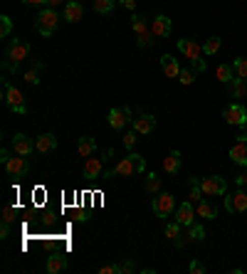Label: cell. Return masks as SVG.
<instances>
[{
  "mask_svg": "<svg viewBox=\"0 0 247 274\" xmlns=\"http://www.w3.org/2000/svg\"><path fill=\"white\" fill-rule=\"evenodd\" d=\"M25 81H30V84H37V72L35 69H30V72H25Z\"/></svg>",
  "mask_w": 247,
  "mask_h": 274,
  "instance_id": "43",
  "label": "cell"
},
{
  "mask_svg": "<svg viewBox=\"0 0 247 274\" xmlns=\"http://www.w3.org/2000/svg\"><path fill=\"white\" fill-rule=\"evenodd\" d=\"M57 25H60V17H57V10H54V8H45V10L37 15V20H35V28H37V33L45 35V37L54 35Z\"/></svg>",
  "mask_w": 247,
  "mask_h": 274,
  "instance_id": "4",
  "label": "cell"
},
{
  "mask_svg": "<svg viewBox=\"0 0 247 274\" xmlns=\"http://www.w3.org/2000/svg\"><path fill=\"white\" fill-rule=\"evenodd\" d=\"M188 188H190V198H193V203H200V200H203L200 178H188Z\"/></svg>",
  "mask_w": 247,
  "mask_h": 274,
  "instance_id": "30",
  "label": "cell"
},
{
  "mask_svg": "<svg viewBox=\"0 0 247 274\" xmlns=\"http://www.w3.org/2000/svg\"><path fill=\"white\" fill-rule=\"evenodd\" d=\"M200 188L205 198H213V195H225L228 193V183L225 178L220 176H210V178H200Z\"/></svg>",
  "mask_w": 247,
  "mask_h": 274,
  "instance_id": "7",
  "label": "cell"
},
{
  "mask_svg": "<svg viewBox=\"0 0 247 274\" xmlns=\"http://www.w3.org/2000/svg\"><path fill=\"white\" fill-rule=\"evenodd\" d=\"M133 129L139 131V133H151V131L156 129V119L151 114H141L139 119H133Z\"/></svg>",
  "mask_w": 247,
  "mask_h": 274,
  "instance_id": "20",
  "label": "cell"
},
{
  "mask_svg": "<svg viewBox=\"0 0 247 274\" xmlns=\"http://www.w3.org/2000/svg\"><path fill=\"white\" fill-rule=\"evenodd\" d=\"M10 158H13V156H10V151H8V148H3V151H0V161H3V163H8Z\"/></svg>",
  "mask_w": 247,
  "mask_h": 274,
  "instance_id": "45",
  "label": "cell"
},
{
  "mask_svg": "<svg viewBox=\"0 0 247 274\" xmlns=\"http://www.w3.org/2000/svg\"><path fill=\"white\" fill-rule=\"evenodd\" d=\"M13 148H15V153H20V156H33L35 144L25 136V133H15V139H13Z\"/></svg>",
  "mask_w": 247,
  "mask_h": 274,
  "instance_id": "16",
  "label": "cell"
},
{
  "mask_svg": "<svg viewBox=\"0 0 247 274\" xmlns=\"http://www.w3.org/2000/svg\"><path fill=\"white\" fill-rule=\"evenodd\" d=\"M153 215L156 217H168V215H173V210H176V200H173V195L171 193H158L153 198Z\"/></svg>",
  "mask_w": 247,
  "mask_h": 274,
  "instance_id": "8",
  "label": "cell"
},
{
  "mask_svg": "<svg viewBox=\"0 0 247 274\" xmlns=\"http://www.w3.org/2000/svg\"><path fill=\"white\" fill-rule=\"evenodd\" d=\"M161 67H163L166 77L178 79V74H181V65H178V60H173V54H163V57H161Z\"/></svg>",
  "mask_w": 247,
  "mask_h": 274,
  "instance_id": "19",
  "label": "cell"
},
{
  "mask_svg": "<svg viewBox=\"0 0 247 274\" xmlns=\"http://www.w3.org/2000/svg\"><path fill=\"white\" fill-rule=\"evenodd\" d=\"M133 269H136V267H133V262H131V259H126V262L121 264V274H131Z\"/></svg>",
  "mask_w": 247,
  "mask_h": 274,
  "instance_id": "41",
  "label": "cell"
},
{
  "mask_svg": "<svg viewBox=\"0 0 247 274\" xmlns=\"http://www.w3.org/2000/svg\"><path fill=\"white\" fill-rule=\"evenodd\" d=\"M146 190L148 193H158L161 190V178L156 176V173H148L146 176Z\"/></svg>",
  "mask_w": 247,
  "mask_h": 274,
  "instance_id": "32",
  "label": "cell"
},
{
  "mask_svg": "<svg viewBox=\"0 0 247 274\" xmlns=\"http://www.w3.org/2000/svg\"><path fill=\"white\" fill-rule=\"evenodd\" d=\"M30 54V45L28 42H22V40H15L10 47H8V60H5V69L8 72H17V67L20 62L25 60Z\"/></svg>",
  "mask_w": 247,
  "mask_h": 274,
  "instance_id": "3",
  "label": "cell"
},
{
  "mask_svg": "<svg viewBox=\"0 0 247 274\" xmlns=\"http://www.w3.org/2000/svg\"><path fill=\"white\" fill-rule=\"evenodd\" d=\"M121 272V264H106V267H99V274H119Z\"/></svg>",
  "mask_w": 247,
  "mask_h": 274,
  "instance_id": "39",
  "label": "cell"
},
{
  "mask_svg": "<svg viewBox=\"0 0 247 274\" xmlns=\"http://www.w3.org/2000/svg\"><path fill=\"white\" fill-rule=\"evenodd\" d=\"M77 151H79V156L89 158V156H94V151H97V141H94L92 136H82V139H79V146H77Z\"/></svg>",
  "mask_w": 247,
  "mask_h": 274,
  "instance_id": "24",
  "label": "cell"
},
{
  "mask_svg": "<svg viewBox=\"0 0 247 274\" xmlns=\"http://www.w3.org/2000/svg\"><path fill=\"white\" fill-rule=\"evenodd\" d=\"M8 237H10V225L3 223V225H0V240H8Z\"/></svg>",
  "mask_w": 247,
  "mask_h": 274,
  "instance_id": "42",
  "label": "cell"
},
{
  "mask_svg": "<svg viewBox=\"0 0 247 274\" xmlns=\"http://www.w3.org/2000/svg\"><path fill=\"white\" fill-rule=\"evenodd\" d=\"M3 223H8V225L15 223V208H13V205H5V208H3Z\"/></svg>",
  "mask_w": 247,
  "mask_h": 274,
  "instance_id": "38",
  "label": "cell"
},
{
  "mask_svg": "<svg viewBox=\"0 0 247 274\" xmlns=\"http://www.w3.org/2000/svg\"><path fill=\"white\" fill-rule=\"evenodd\" d=\"M171 28H173V20L168 15H156L153 22H151V33L156 37H168L171 35Z\"/></svg>",
  "mask_w": 247,
  "mask_h": 274,
  "instance_id": "14",
  "label": "cell"
},
{
  "mask_svg": "<svg viewBox=\"0 0 247 274\" xmlns=\"http://www.w3.org/2000/svg\"><path fill=\"white\" fill-rule=\"evenodd\" d=\"M181 223H178V220H176V223H171V225H166V237H171V240L176 242V244H178V247H181L183 242H181Z\"/></svg>",
  "mask_w": 247,
  "mask_h": 274,
  "instance_id": "29",
  "label": "cell"
},
{
  "mask_svg": "<svg viewBox=\"0 0 247 274\" xmlns=\"http://www.w3.org/2000/svg\"><path fill=\"white\" fill-rule=\"evenodd\" d=\"M223 119H225L230 126H240V129H245L247 126V109L242 106V104H230V106H225Z\"/></svg>",
  "mask_w": 247,
  "mask_h": 274,
  "instance_id": "9",
  "label": "cell"
},
{
  "mask_svg": "<svg viewBox=\"0 0 247 274\" xmlns=\"http://www.w3.org/2000/svg\"><path fill=\"white\" fill-rule=\"evenodd\" d=\"M196 215H198V212L193 210V205H190V203H181V205L176 208V220H178L183 227L193 225V217H196Z\"/></svg>",
  "mask_w": 247,
  "mask_h": 274,
  "instance_id": "15",
  "label": "cell"
},
{
  "mask_svg": "<svg viewBox=\"0 0 247 274\" xmlns=\"http://www.w3.org/2000/svg\"><path fill=\"white\" fill-rule=\"evenodd\" d=\"M237 141H245V144H247V126H245V129H242V131H240V136H237Z\"/></svg>",
  "mask_w": 247,
  "mask_h": 274,
  "instance_id": "48",
  "label": "cell"
},
{
  "mask_svg": "<svg viewBox=\"0 0 247 274\" xmlns=\"http://www.w3.org/2000/svg\"><path fill=\"white\" fill-rule=\"evenodd\" d=\"M237 185H240V188H247V171L237 176Z\"/></svg>",
  "mask_w": 247,
  "mask_h": 274,
  "instance_id": "44",
  "label": "cell"
},
{
  "mask_svg": "<svg viewBox=\"0 0 247 274\" xmlns=\"http://www.w3.org/2000/svg\"><path fill=\"white\" fill-rule=\"evenodd\" d=\"M101 171H104V158H87V163H84V178L87 180L99 178Z\"/></svg>",
  "mask_w": 247,
  "mask_h": 274,
  "instance_id": "18",
  "label": "cell"
},
{
  "mask_svg": "<svg viewBox=\"0 0 247 274\" xmlns=\"http://www.w3.org/2000/svg\"><path fill=\"white\" fill-rule=\"evenodd\" d=\"M178 79H181V84H193L196 81V69H181V74H178Z\"/></svg>",
  "mask_w": 247,
  "mask_h": 274,
  "instance_id": "37",
  "label": "cell"
},
{
  "mask_svg": "<svg viewBox=\"0 0 247 274\" xmlns=\"http://www.w3.org/2000/svg\"><path fill=\"white\" fill-rule=\"evenodd\" d=\"M163 171L166 173H178L181 171V151H171L168 156L163 158Z\"/></svg>",
  "mask_w": 247,
  "mask_h": 274,
  "instance_id": "22",
  "label": "cell"
},
{
  "mask_svg": "<svg viewBox=\"0 0 247 274\" xmlns=\"http://www.w3.org/2000/svg\"><path fill=\"white\" fill-rule=\"evenodd\" d=\"M178 49L190 60V65L196 72H205V62H203V47L196 40H178Z\"/></svg>",
  "mask_w": 247,
  "mask_h": 274,
  "instance_id": "2",
  "label": "cell"
},
{
  "mask_svg": "<svg viewBox=\"0 0 247 274\" xmlns=\"http://www.w3.org/2000/svg\"><path fill=\"white\" fill-rule=\"evenodd\" d=\"M60 3H62V0H47V5H49V8H57Z\"/></svg>",
  "mask_w": 247,
  "mask_h": 274,
  "instance_id": "49",
  "label": "cell"
},
{
  "mask_svg": "<svg viewBox=\"0 0 247 274\" xmlns=\"http://www.w3.org/2000/svg\"><path fill=\"white\" fill-rule=\"evenodd\" d=\"M13 33V20L8 15L0 17V37H8V35Z\"/></svg>",
  "mask_w": 247,
  "mask_h": 274,
  "instance_id": "34",
  "label": "cell"
},
{
  "mask_svg": "<svg viewBox=\"0 0 247 274\" xmlns=\"http://www.w3.org/2000/svg\"><path fill=\"white\" fill-rule=\"evenodd\" d=\"M3 89H5V104H8V109H13L15 114H25L28 112V104H25V97H22V92L13 87L8 79H3Z\"/></svg>",
  "mask_w": 247,
  "mask_h": 274,
  "instance_id": "6",
  "label": "cell"
},
{
  "mask_svg": "<svg viewBox=\"0 0 247 274\" xmlns=\"http://www.w3.org/2000/svg\"><path fill=\"white\" fill-rule=\"evenodd\" d=\"M136 141H139V131L131 129L126 136H124V146H126V151H133V146H136Z\"/></svg>",
  "mask_w": 247,
  "mask_h": 274,
  "instance_id": "36",
  "label": "cell"
},
{
  "mask_svg": "<svg viewBox=\"0 0 247 274\" xmlns=\"http://www.w3.org/2000/svg\"><path fill=\"white\" fill-rule=\"evenodd\" d=\"M84 17V8L79 0H69L65 5V20L67 22H79Z\"/></svg>",
  "mask_w": 247,
  "mask_h": 274,
  "instance_id": "17",
  "label": "cell"
},
{
  "mask_svg": "<svg viewBox=\"0 0 247 274\" xmlns=\"http://www.w3.org/2000/svg\"><path fill=\"white\" fill-rule=\"evenodd\" d=\"M25 5H37V8H42V5H47V0H22Z\"/></svg>",
  "mask_w": 247,
  "mask_h": 274,
  "instance_id": "46",
  "label": "cell"
},
{
  "mask_svg": "<svg viewBox=\"0 0 247 274\" xmlns=\"http://www.w3.org/2000/svg\"><path fill=\"white\" fill-rule=\"evenodd\" d=\"M220 47H223V40H220L217 35H213L210 40H205V45H203V54L213 57V54H217V52H220Z\"/></svg>",
  "mask_w": 247,
  "mask_h": 274,
  "instance_id": "27",
  "label": "cell"
},
{
  "mask_svg": "<svg viewBox=\"0 0 247 274\" xmlns=\"http://www.w3.org/2000/svg\"><path fill=\"white\" fill-rule=\"evenodd\" d=\"M5 171H8V173H10L13 178H22L25 173H28V171H30V163H28V156H20V153H17V158L13 156L10 161L5 163Z\"/></svg>",
  "mask_w": 247,
  "mask_h": 274,
  "instance_id": "11",
  "label": "cell"
},
{
  "mask_svg": "<svg viewBox=\"0 0 247 274\" xmlns=\"http://www.w3.org/2000/svg\"><path fill=\"white\" fill-rule=\"evenodd\" d=\"M121 5L129 8V10H133V8H136V0H121Z\"/></svg>",
  "mask_w": 247,
  "mask_h": 274,
  "instance_id": "47",
  "label": "cell"
},
{
  "mask_svg": "<svg viewBox=\"0 0 247 274\" xmlns=\"http://www.w3.org/2000/svg\"><path fill=\"white\" fill-rule=\"evenodd\" d=\"M196 212H198V217H205V220H215V217H217V208H215L210 200H205V198L198 203Z\"/></svg>",
  "mask_w": 247,
  "mask_h": 274,
  "instance_id": "23",
  "label": "cell"
},
{
  "mask_svg": "<svg viewBox=\"0 0 247 274\" xmlns=\"http://www.w3.org/2000/svg\"><path fill=\"white\" fill-rule=\"evenodd\" d=\"M225 208L228 212H247V193L240 188L237 193H232L225 198Z\"/></svg>",
  "mask_w": 247,
  "mask_h": 274,
  "instance_id": "12",
  "label": "cell"
},
{
  "mask_svg": "<svg viewBox=\"0 0 247 274\" xmlns=\"http://www.w3.org/2000/svg\"><path fill=\"white\" fill-rule=\"evenodd\" d=\"M188 269H190L193 274H203L205 272V264H203V262H190V267H188Z\"/></svg>",
  "mask_w": 247,
  "mask_h": 274,
  "instance_id": "40",
  "label": "cell"
},
{
  "mask_svg": "<svg viewBox=\"0 0 247 274\" xmlns=\"http://www.w3.org/2000/svg\"><path fill=\"white\" fill-rule=\"evenodd\" d=\"M131 28H133V35H136V45H139V47H148V45L153 42V37H156V35L151 33V22H148L144 15H133Z\"/></svg>",
  "mask_w": 247,
  "mask_h": 274,
  "instance_id": "5",
  "label": "cell"
},
{
  "mask_svg": "<svg viewBox=\"0 0 247 274\" xmlns=\"http://www.w3.org/2000/svg\"><path fill=\"white\" fill-rule=\"evenodd\" d=\"M230 158H232V163H237V166H247V144H245V141L232 144Z\"/></svg>",
  "mask_w": 247,
  "mask_h": 274,
  "instance_id": "21",
  "label": "cell"
},
{
  "mask_svg": "<svg viewBox=\"0 0 247 274\" xmlns=\"http://www.w3.org/2000/svg\"><path fill=\"white\" fill-rule=\"evenodd\" d=\"M188 237H190V240H198V242H200L203 237H205V230L193 223V225H188Z\"/></svg>",
  "mask_w": 247,
  "mask_h": 274,
  "instance_id": "35",
  "label": "cell"
},
{
  "mask_svg": "<svg viewBox=\"0 0 247 274\" xmlns=\"http://www.w3.org/2000/svg\"><path fill=\"white\" fill-rule=\"evenodd\" d=\"M57 148V136L54 133H40L37 139H35V151L40 153V156H47Z\"/></svg>",
  "mask_w": 247,
  "mask_h": 274,
  "instance_id": "13",
  "label": "cell"
},
{
  "mask_svg": "<svg viewBox=\"0 0 247 274\" xmlns=\"http://www.w3.org/2000/svg\"><path fill=\"white\" fill-rule=\"evenodd\" d=\"M67 269V257L65 255H52L47 259V272L49 274H57V272H65Z\"/></svg>",
  "mask_w": 247,
  "mask_h": 274,
  "instance_id": "25",
  "label": "cell"
},
{
  "mask_svg": "<svg viewBox=\"0 0 247 274\" xmlns=\"http://www.w3.org/2000/svg\"><path fill=\"white\" fill-rule=\"evenodd\" d=\"M114 3L116 0H94L92 5H94V13H99V15H109V13L114 10Z\"/></svg>",
  "mask_w": 247,
  "mask_h": 274,
  "instance_id": "31",
  "label": "cell"
},
{
  "mask_svg": "<svg viewBox=\"0 0 247 274\" xmlns=\"http://www.w3.org/2000/svg\"><path fill=\"white\" fill-rule=\"evenodd\" d=\"M129 121H133V119H131V109H129V106H116V109H112V112H109V126H112L114 131L124 129Z\"/></svg>",
  "mask_w": 247,
  "mask_h": 274,
  "instance_id": "10",
  "label": "cell"
},
{
  "mask_svg": "<svg viewBox=\"0 0 247 274\" xmlns=\"http://www.w3.org/2000/svg\"><path fill=\"white\" fill-rule=\"evenodd\" d=\"M232 67H235V74H237V77L247 79V60H245V57H237V60H232Z\"/></svg>",
  "mask_w": 247,
  "mask_h": 274,
  "instance_id": "33",
  "label": "cell"
},
{
  "mask_svg": "<svg viewBox=\"0 0 247 274\" xmlns=\"http://www.w3.org/2000/svg\"><path fill=\"white\" fill-rule=\"evenodd\" d=\"M232 74H235V67H232V65H220V67H217V72H215V77L223 81V84H230Z\"/></svg>",
  "mask_w": 247,
  "mask_h": 274,
  "instance_id": "28",
  "label": "cell"
},
{
  "mask_svg": "<svg viewBox=\"0 0 247 274\" xmlns=\"http://www.w3.org/2000/svg\"><path fill=\"white\" fill-rule=\"evenodd\" d=\"M146 171V161L139 156V153H129L126 158H121V161L114 166V171H106L104 178L109 180V178H129L133 173H144Z\"/></svg>",
  "mask_w": 247,
  "mask_h": 274,
  "instance_id": "1",
  "label": "cell"
},
{
  "mask_svg": "<svg viewBox=\"0 0 247 274\" xmlns=\"http://www.w3.org/2000/svg\"><path fill=\"white\" fill-rule=\"evenodd\" d=\"M230 94H232V99H245L247 97V79H242V77L232 79Z\"/></svg>",
  "mask_w": 247,
  "mask_h": 274,
  "instance_id": "26",
  "label": "cell"
}]
</instances>
